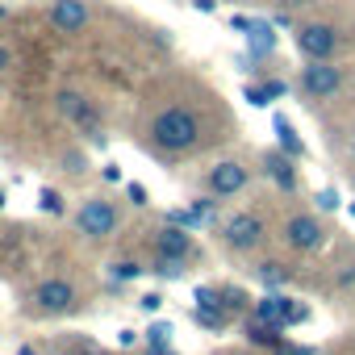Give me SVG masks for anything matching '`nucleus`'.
<instances>
[{"label": "nucleus", "mask_w": 355, "mask_h": 355, "mask_svg": "<svg viewBox=\"0 0 355 355\" xmlns=\"http://www.w3.org/2000/svg\"><path fill=\"white\" fill-rule=\"evenodd\" d=\"M150 134H155V142L167 146V150H189V146L197 142L201 125H197V117H193L189 109H163V113L155 117Z\"/></svg>", "instance_id": "f257e3e1"}, {"label": "nucleus", "mask_w": 355, "mask_h": 355, "mask_svg": "<svg viewBox=\"0 0 355 355\" xmlns=\"http://www.w3.org/2000/svg\"><path fill=\"white\" fill-rule=\"evenodd\" d=\"M76 226H80V234H92V239L113 234V230H117V209H113L109 201L92 197V201H84V209L76 214Z\"/></svg>", "instance_id": "f03ea898"}, {"label": "nucleus", "mask_w": 355, "mask_h": 355, "mask_svg": "<svg viewBox=\"0 0 355 355\" xmlns=\"http://www.w3.org/2000/svg\"><path fill=\"white\" fill-rule=\"evenodd\" d=\"M338 84H343V71L338 67H330L326 59H313L309 67H305V76H301V88L309 92V96H334L338 92Z\"/></svg>", "instance_id": "7ed1b4c3"}, {"label": "nucleus", "mask_w": 355, "mask_h": 355, "mask_svg": "<svg viewBox=\"0 0 355 355\" xmlns=\"http://www.w3.org/2000/svg\"><path fill=\"white\" fill-rule=\"evenodd\" d=\"M293 38H297V51L309 55V59H330L334 55V42H338L330 26H301Z\"/></svg>", "instance_id": "20e7f679"}, {"label": "nucleus", "mask_w": 355, "mask_h": 355, "mask_svg": "<svg viewBox=\"0 0 355 355\" xmlns=\"http://www.w3.org/2000/svg\"><path fill=\"white\" fill-rule=\"evenodd\" d=\"M259 239H263V222H259L255 214H234V218L226 222V243H230L234 251H251Z\"/></svg>", "instance_id": "39448f33"}, {"label": "nucleus", "mask_w": 355, "mask_h": 355, "mask_svg": "<svg viewBox=\"0 0 355 355\" xmlns=\"http://www.w3.org/2000/svg\"><path fill=\"white\" fill-rule=\"evenodd\" d=\"M34 301H38V309H46V313H67V309L76 305V288H71L67 280H42V284L34 288Z\"/></svg>", "instance_id": "423d86ee"}, {"label": "nucleus", "mask_w": 355, "mask_h": 355, "mask_svg": "<svg viewBox=\"0 0 355 355\" xmlns=\"http://www.w3.org/2000/svg\"><path fill=\"white\" fill-rule=\"evenodd\" d=\"M243 184H247V167L234 163V159H226V163H218L209 171V189L218 197H234V193H243Z\"/></svg>", "instance_id": "0eeeda50"}, {"label": "nucleus", "mask_w": 355, "mask_h": 355, "mask_svg": "<svg viewBox=\"0 0 355 355\" xmlns=\"http://www.w3.org/2000/svg\"><path fill=\"white\" fill-rule=\"evenodd\" d=\"M51 21H55V30H63V34L84 30V26H88V9H84V0H59V5L51 9Z\"/></svg>", "instance_id": "6e6552de"}, {"label": "nucleus", "mask_w": 355, "mask_h": 355, "mask_svg": "<svg viewBox=\"0 0 355 355\" xmlns=\"http://www.w3.org/2000/svg\"><path fill=\"white\" fill-rule=\"evenodd\" d=\"M284 234H288V243H293L297 251H318V247H322V226H318L313 218H293V222L284 226Z\"/></svg>", "instance_id": "1a4fd4ad"}, {"label": "nucleus", "mask_w": 355, "mask_h": 355, "mask_svg": "<svg viewBox=\"0 0 355 355\" xmlns=\"http://www.w3.org/2000/svg\"><path fill=\"white\" fill-rule=\"evenodd\" d=\"M59 109H63V117H67V121H76V125H92V121H96L92 105H88L80 92H63V96H59Z\"/></svg>", "instance_id": "9d476101"}, {"label": "nucleus", "mask_w": 355, "mask_h": 355, "mask_svg": "<svg viewBox=\"0 0 355 355\" xmlns=\"http://www.w3.org/2000/svg\"><path fill=\"white\" fill-rule=\"evenodd\" d=\"M189 234L180 230V226H163V234H159V255H167V259H184L189 255Z\"/></svg>", "instance_id": "9b49d317"}, {"label": "nucleus", "mask_w": 355, "mask_h": 355, "mask_svg": "<svg viewBox=\"0 0 355 355\" xmlns=\"http://www.w3.org/2000/svg\"><path fill=\"white\" fill-rule=\"evenodd\" d=\"M247 338H251L255 347H276V343H280V326H272V322H263V318H251V322H247Z\"/></svg>", "instance_id": "f8f14e48"}, {"label": "nucleus", "mask_w": 355, "mask_h": 355, "mask_svg": "<svg viewBox=\"0 0 355 355\" xmlns=\"http://www.w3.org/2000/svg\"><path fill=\"white\" fill-rule=\"evenodd\" d=\"M268 171H272V180H276L280 189H297V175H293V167H288V159H284L280 150L268 155Z\"/></svg>", "instance_id": "ddd939ff"}, {"label": "nucleus", "mask_w": 355, "mask_h": 355, "mask_svg": "<svg viewBox=\"0 0 355 355\" xmlns=\"http://www.w3.org/2000/svg\"><path fill=\"white\" fill-rule=\"evenodd\" d=\"M247 38H251V51H255V55H268V51L276 46V34H272V26H263V21H251Z\"/></svg>", "instance_id": "4468645a"}, {"label": "nucleus", "mask_w": 355, "mask_h": 355, "mask_svg": "<svg viewBox=\"0 0 355 355\" xmlns=\"http://www.w3.org/2000/svg\"><path fill=\"white\" fill-rule=\"evenodd\" d=\"M276 134H280V146H284L288 155H305V146L293 138V130H288V121H284V117H276Z\"/></svg>", "instance_id": "2eb2a0df"}, {"label": "nucleus", "mask_w": 355, "mask_h": 355, "mask_svg": "<svg viewBox=\"0 0 355 355\" xmlns=\"http://www.w3.org/2000/svg\"><path fill=\"white\" fill-rule=\"evenodd\" d=\"M259 280H263L268 288H280V284L288 280V272H284L280 263H259Z\"/></svg>", "instance_id": "dca6fc26"}, {"label": "nucleus", "mask_w": 355, "mask_h": 355, "mask_svg": "<svg viewBox=\"0 0 355 355\" xmlns=\"http://www.w3.org/2000/svg\"><path fill=\"white\" fill-rule=\"evenodd\" d=\"M193 301H197V309H222V293L218 288H197Z\"/></svg>", "instance_id": "f3484780"}, {"label": "nucleus", "mask_w": 355, "mask_h": 355, "mask_svg": "<svg viewBox=\"0 0 355 355\" xmlns=\"http://www.w3.org/2000/svg\"><path fill=\"white\" fill-rule=\"evenodd\" d=\"M197 322L205 330H222L226 326V309H197Z\"/></svg>", "instance_id": "a211bd4d"}, {"label": "nucleus", "mask_w": 355, "mask_h": 355, "mask_svg": "<svg viewBox=\"0 0 355 355\" xmlns=\"http://www.w3.org/2000/svg\"><path fill=\"white\" fill-rule=\"evenodd\" d=\"M146 338H150V347H167V343H171V322H155V326L146 330Z\"/></svg>", "instance_id": "6ab92c4d"}, {"label": "nucleus", "mask_w": 355, "mask_h": 355, "mask_svg": "<svg viewBox=\"0 0 355 355\" xmlns=\"http://www.w3.org/2000/svg\"><path fill=\"white\" fill-rule=\"evenodd\" d=\"M222 309H234V313L247 309V293H243V288H226V293H222Z\"/></svg>", "instance_id": "aec40b11"}, {"label": "nucleus", "mask_w": 355, "mask_h": 355, "mask_svg": "<svg viewBox=\"0 0 355 355\" xmlns=\"http://www.w3.org/2000/svg\"><path fill=\"white\" fill-rule=\"evenodd\" d=\"M138 276H142V268H138V263H130V259L113 263V280H138Z\"/></svg>", "instance_id": "412c9836"}, {"label": "nucleus", "mask_w": 355, "mask_h": 355, "mask_svg": "<svg viewBox=\"0 0 355 355\" xmlns=\"http://www.w3.org/2000/svg\"><path fill=\"white\" fill-rule=\"evenodd\" d=\"M155 272H159V276H171V280H175V276H184V268H180V259H167V255H159V263H155Z\"/></svg>", "instance_id": "4be33fe9"}, {"label": "nucleus", "mask_w": 355, "mask_h": 355, "mask_svg": "<svg viewBox=\"0 0 355 355\" xmlns=\"http://www.w3.org/2000/svg\"><path fill=\"white\" fill-rule=\"evenodd\" d=\"M42 209H46V214H63V205H59V193H51V189H46V193H42Z\"/></svg>", "instance_id": "5701e85b"}, {"label": "nucleus", "mask_w": 355, "mask_h": 355, "mask_svg": "<svg viewBox=\"0 0 355 355\" xmlns=\"http://www.w3.org/2000/svg\"><path fill=\"white\" fill-rule=\"evenodd\" d=\"M318 205H322V209H338V193H334V189H322V193H318Z\"/></svg>", "instance_id": "b1692460"}, {"label": "nucleus", "mask_w": 355, "mask_h": 355, "mask_svg": "<svg viewBox=\"0 0 355 355\" xmlns=\"http://www.w3.org/2000/svg\"><path fill=\"white\" fill-rule=\"evenodd\" d=\"M276 355H313L309 347H293V343H276Z\"/></svg>", "instance_id": "393cba45"}, {"label": "nucleus", "mask_w": 355, "mask_h": 355, "mask_svg": "<svg viewBox=\"0 0 355 355\" xmlns=\"http://www.w3.org/2000/svg\"><path fill=\"white\" fill-rule=\"evenodd\" d=\"M247 101H251V105H268L272 96H268V88H247Z\"/></svg>", "instance_id": "a878e982"}, {"label": "nucleus", "mask_w": 355, "mask_h": 355, "mask_svg": "<svg viewBox=\"0 0 355 355\" xmlns=\"http://www.w3.org/2000/svg\"><path fill=\"white\" fill-rule=\"evenodd\" d=\"M130 201H134V205H146V189H142V184H130Z\"/></svg>", "instance_id": "bb28decb"}, {"label": "nucleus", "mask_w": 355, "mask_h": 355, "mask_svg": "<svg viewBox=\"0 0 355 355\" xmlns=\"http://www.w3.org/2000/svg\"><path fill=\"white\" fill-rule=\"evenodd\" d=\"M142 309H146V313H155V309H159V297H155V293H146V297H142Z\"/></svg>", "instance_id": "cd10ccee"}, {"label": "nucleus", "mask_w": 355, "mask_h": 355, "mask_svg": "<svg viewBox=\"0 0 355 355\" xmlns=\"http://www.w3.org/2000/svg\"><path fill=\"white\" fill-rule=\"evenodd\" d=\"M134 338H138V334H134V330H117V343H121V347H130V343H134Z\"/></svg>", "instance_id": "c85d7f7f"}, {"label": "nucleus", "mask_w": 355, "mask_h": 355, "mask_svg": "<svg viewBox=\"0 0 355 355\" xmlns=\"http://www.w3.org/2000/svg\"><path fill=\"white\" fill-rule=\"evenodd\" d=\"M193 5H197L201 13H214V5H218V0H193Z\"/></svg>", "instance_id": "c756f323"}, {"label": "nucleus", "mask_w": 355, "mask_h": 355, "mask_svg": "<svg viewBox=\"0 0 355 355\" xmlns=\"http://www.w3.org/2000/svg\"><path fill=\"white\" fill-rule=\"evenodd\" d=\"M280 5L284 9H297V5H309V0H280Z\"/></svg>", "instance_id": "7c9ffc66"}, {"label": "nucleus", "mask_w": 355, "mask_h": 355, "mask_svg": "<svg viewBox=\"0 0 355 355\" xmlns=\"http://www.w3.org/2000/svg\"><path fill=\"white\" fill-rule=\"evenodd\" d=\"M150 355H175L171 347H150Z\"/></svg>", "instance_id": "2f4dec72"}, {"label": "nucleus", "mask_w": 355, "mask_h": 355, "mask_svg": "<svg viewBox=\"0 0 355 355\" xmlns=\"http://www.w3.org/2000/svg\"><path fill=\"white\" fill-rule=\"evenodd\" d=\"M5 67H9V51H5V46H0V71H5Z\"/></svg>", "instance_id": "473e14b6"}, {"label": "nucleus", "mask_w": 355, "mask_h": 355, "mask_svg": "<svg viewBox=\"0 0 355 355\" xmlns=\"http://www.w3.org/2000/svg\"><path fill=\"white\" fill-rule=\"evenodd\" d=\"M17 355H38V351L34 347H17Z\"/></svg>", "instance_id": "72a5a7b5"}, {"label": "nucleus", "mask_w": 355, "mask_h": 355, "mask_svg": "<svg viewBox=\"0 0 355 355\" xmlns=\"http://www.w3.org/2000/svg\"><path fill=\"white\" fill-rule=\"evenodd\" d=\"M0 205H5V193H0Z\"/></svg>", "instance_id": "f704fd0d"}, {"label": "nucleus", "mask_w": 355, "mask_h": 355, "mask_svg": "<svg viewBox=\"0 0 355 355\" xmlns=\"http://www.w3.org/2000/svg\"><path fill=\"white\" fill-rule=\"evenodd\" d=\"M0 17H5V9H0Z\"/></svg>", "instance_id": "c9c22d12"}, {"label": "nucleus", "mask_w": 355, "mask_h": 355, "mask_svg": "<svg viewBox=\"0 0 355 355\" xmlns=\"http://www.w3.org/2000/svg\"><path fill=\"white\" fill-rule=\"evenodd\" d=\"M351 214H355V209H351Z\"/></svg>", "instance_id": "e433bc0d"}]
</instances>
